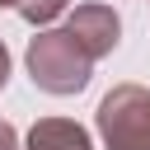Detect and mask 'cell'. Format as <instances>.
I'll use <instances>...</instances> for the list:
<instances>
[{
	"instance_id": "cell-6",
	"label": "cell",
	"mask_w": 150,
	"mask_h": 150,
	"mask_svg": "<svg viewBox=\"0 0 150 150\" xmlns=\"http://www.w3.org/2000/svg\"><path fill=\"white\" fill-rule=\"evenodd\" d=\"M0 150H23V145H19V131H14L5 117H0Z\"/></svg>"
},
{
	"instance_id": "cell-8",
	"label": "cell",
	"mask_w": 150,
	"mask_h": 150,
	"mask_svg": "<svg viewBox=\"0 0 150 150\" xmlns=\"http://www.w3.org/2000/svg\"><path fill=\"white\" fill-rule=\"evenodd\" d=\"M0 9H19V0H0Z\"/></svg>"
},
{
	"instance_id": "cell-7",
	"label": "cell",
	"mask_w": 150,
	"mask_h": 150,
	"mask_svg": "<svg viewBox=\"0 0 150 150\" xmlns=\"http://www.w3.org/2000/svg\"><path fill=\"white\" fill-rule=\"evenodd\" d=\"M5 80H9V52H5V42H0V89H5Z\"/></svg>"
},
{
	"instance_id": "cell-3",
	"label": "cell",
	"mask_w": 150,
	"mask_h": 150,
	"mask_svg": "<svg viewBox=\"0 0 150 150\" xmlns=\"http://www.w3.org/2000/svg\"><path fill=\"white\" fill-rule=\"evenodd\" d=\"M66 28L75 33V42H80L94 61H103V56L117 47V38H122V19H117V9H112V5H98V0L75 5V9L66 14Z\"/></svg>"
},
{
	"instance_id": "cell-2",
	"label": "cell",
	"mask_w": 150,
	"mask_h": 150,
	"mask_svg": "<svg viewBox=\"0 0 150 150\" xmlns=\"http://www.w3.org/2000/svg\"><path fill=\"white\" fill-rule=\"evenodd\" d=\"M98 136L103 150H150V89L112 84L98 103Z\"/></svg>"
},
{
	"instance_id": "cell-4",
	"label": "cell",
	"mask_w": 150,
	"mask_h": 150,
	"mask_svg": "<svg viewBox=\"0 0 150 150\" xmlns=\"http://www.w3.org/2000/svg\"><path fill=\"white\" fill-rule=\"evenodd\" d=\"M23 150H94V141H89V131H84L80 122H70V117H38V122L28 127Z\"/></svg>"
},
{
	"instance_id": "cell-5",
	"label": "cell",
	"mask_w": 150,
	"mask_h": 150,
	"mask_svg": "<svg viewBox=\"0 0 150 150\" xmlns=\"http://www.w3.org/2000/svg\"><path fill=\"white\" fill-rule=\"evenodd\" d=\"M70 9V0H19V14H23V23H33V28H47L56 14H66Z\"/></svg>"
},
{
	"instance_id": "cell-1",
	"label": "cell",
	"mask_w": 150,
	"mask_h": 150,
	"mask_svg": "<svg viewBox=\"0 0 150 150\" xmlns=\"http://www.w3.org/2000/svg\"><path fill=\"white\" fill-rule=\"evenodd\" d=\"M23 61H28L33 84H38L42 94H56V98L80 94V89L89 84V75H94V56L75 42V33H70L66 23H61V28H38V38L28 42Z\"/></svg>"
}]
</instances>
